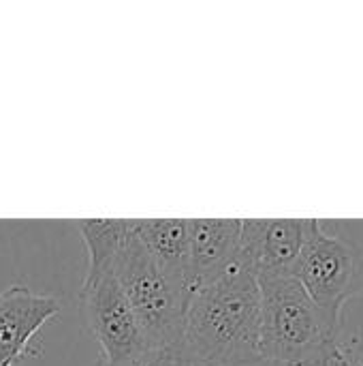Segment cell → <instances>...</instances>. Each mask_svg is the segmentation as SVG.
Segmentation results:
<instances>
[{"mask_svg": "<svg viewBox=\"0 0 363 366\" xmlns=\"http://www.w3.org/2000/svg\"><path fill=\"white\" fill-rule=\"evenodd\" d=\"M182 347L197 366H244L261 358V292L242 255L193 290L182 317Z\"/></svg>", "mask_w": 363, "mask_h": 366, "instance_id": "cell-1", "label": "cell"}, {"mask_svg": "<svg viewBox=\"0 0 363 366\" xmlns=\"http://www.w3.org/2000/svg\"><path fill=\"white\" fill-rule=\"evenodd\" d=\"M261 292V358L310 366L338 341L342 315L321 309L293 277L257 279Z\"/></svg>", "mask_w": 363, "mask_h": 366, "instance_id": "cell-2", "label": "cell"}, {"mask_svg": "<svg viewBox=\"0 0 363 366\" xmlns=\"http://www.w3.org/2000/svg\"><path fill=\"white\" fill-rule=\"evenodd\" d=\"M111 270L139 322L145 347L182 343L186 296L163 274L135 232L118 251Z\"/></svg>", "mask_w": 363, "mask_h": 366, "instance_id": "cell-3", "label": "cell"}, {"mask_svg": "<svg viewBox=\"0 0 363 366\" xmlns=\"http://www.w3.org/2000/svg\"><path fill=\"white\" fill-rule=\"evenodd\" d=\"M79 307L90 335L101 347L103 362L111 365L145 350L139 322L111 268L83 277Z\"/></svg>", "mask_w": 363, "mask_h": 366, "instance_id": "cell-4", "label": "cell"}, {"mask_svg": "<svg viewBox=\"0 0 363 366\" xmlns=\"http://www.w3.org/2000/svg\"><path fill=\"white\" fill-rule=\"evenodd\" d=\"M359 259L355 251L340 238L325 232L323 223L312 219L308 238L293 268V279L325 311L342 315L344 302L351 298Z\"/></svg>", "mask_w": 363, "mask_h": 366, "instance_id": "cell-5", "label": "cell"}, {"mask_svg": "<svg viewBox=\"0 0 363 366\" xmlns=\"http://www.w3.org/2000/svg\"><path fill=\"white\" fill-rule=\"evenodd\" d=\"M312 219H242L240 255L257 279L293 277Z\"/></svg>", "mask_w": 363, "mask_h": 366, "instance_id": "cell-6", "label": "cell"}, {"mask_svg": "<svg viewBox=\"0 0 363 366\" xmlns=\"http://www.w3.org/2000/svg\"><path fill=\"white\" fill-rule=\"evenodd\" d=\"M60 300L32 292L26 285H11L0 292V366H13L26 356H36L32 339L58 317Z\"/></svg>", "mask_w": 363, "mask_h": 366, "instance_id": "cell-7", "label": "cell"}, {"mask_svg": "<svg viewBox=\"0 0 363 366\" xmlns=\"http://www.w3.org/2000/svg\"><path fill=\"white\" fill-rule=\"evenodd\" d=\"M242 219L188 221V294L220 277L240 257Z\"/></svg>", "mask_w": 363, "mask_h": 366, "instance_id": "cell-8", "label": "cell"}, {"mask_svg": "<svg viewBox=\"0 0 363 366\" xmlns=\"http://www.w3.org/2000/svg\"><path fill=\"white\" fill-rule=\"evenodd\" d=\"M133 232L163 274L188 298V219H133Z\"/></svg>", "mask_w": 363, "mask_h": 366, "instance_id": "cell-9", "label": "cell"}, {"mask_svg": "<svg viewBox=\"0 0 363 366\" xmlns=\"http://www.w3.org/2000/svg\"><path fill=\"white\" fill-rule=\"evenodd\" d=\"M75 225L88 251L86 277L111 268L118 251L133 234V219H83Z\"/></svg>", "mask_w": 363, "mask_h": 366, "instance_id": "cell-10", "label": "cell"}, {"mask_svg": "<svg viewBox=\"0 0 363 366\" xmlns=\"http://www.w3.org/2000/svg\"><path fill=\"white\" fill-rule=\"evenodd\" d=\"M103 366H197L190 356L184 352L182 343L165 345V347H145L124 360L118 362H103Z\"/></svg>", "mask_w": 363, "mask_h": 366, "instance_id": "cell-11", "label": "cell"}, {"mask_svg": "<svg viewBox=\"0 0 363 366\" xmlns=\"http://www.w3.org/2000/svg\"><path fill=\"white\" fill-rule=\"evenodd\" d=\"M310 366H363L359 360L351 354V350L347 345H342L340 341L332 343L315 362Z\"/></svg>", "mask_w": 363, "mask_h": 366, "instance_id": "cell-12", "label": "cell"}, {"mask_svg": "<svg viewBox=\"0 0 363 366\" xmlns=\"http://www.w3.org/2000/svg\"><path fill=\"white\" fill-rule=\"evenodd\" d=\"M244 366H287V365H280V362H272V360H259V362H252V365H244Z\"/></svg>", "mask_w": 363, "mask_h": 366, "instance_id": "cell-13", "label": "cell"}]
</instances>
